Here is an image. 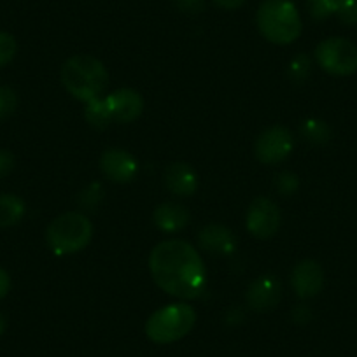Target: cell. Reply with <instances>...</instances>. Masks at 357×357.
<instances>
[{"label":"cell","mask_w":357,"mask_h":357,"mask_svg":"<svg viewBox=\"0 0 357 357\" xmlns=\"http://www.w3.org/2000/svg\"><path fill=\"white\" fill-rule=\"evenodd\" d=\"M154 282L165 293L183 300H195L205 291L207 272L197 249L184 240H165L149 256Z\"/></svg>","instance_id":"cell-1"},{"label":"cell","mask_w":357,"mask_h":357,"mask_svg":"<svg viewBox=\"0 0 357 357\" xmlns=\"http://www.w3.org/2000/svg\"><path fill=\"white\" fill-rule=\"evenodd\" d=\"M61 84L79 102L97 100L109 84V74L100 60L89 54H75L61 67Z\"/></svg>","instance_id":"cell-2"},{"label":"cell","mask_w":357,"mask_h":357,"mask_svg":"<svg viewBox=\"0 0 357 357\" xmlns=\"http://www.w3.org/2000/svg\"><path fill=\"white\" fill-rule=\"evenodd\" d=\"M256 22L261 36L279 46L294 43L303 30L300 11L291 0H264L257 9Z\"/></svg>","instance_id":"cell-3"},{"label":"cell","mask_w":357,"mask_h":357,"mask_svg":"<svg viewBox=\"0 0 357 357\" xmlns=\"http://www.w3.org/2000/svg\"><path fill=\"white\" fill-rule=\"evenodd\" d=\"M93 236V225L81 212H67L58 215L47 226L46 240L50 249L58 256L75 254L88 247Z\"/></svg>","instance_id":"cell-4"},{"label":"cell","mask_w":357,"mask_h":357,"mask_svg":"<svg viewBox=\"0 0 357 357\" xmlns=\"http://www.w3.org/2000/svg\"><path fill=\"white\" fill-rule=\"evenodd\" d=\"M197 312L188 303H170L154 312L146 322V335L151 342L168 345L178 342L193 329Z\"/></svg>","instance_id":"cell-5"},{"label":"cell","mask_w":357,"mask_h":357,"mask_svg":"<svg viewBox=\"0 0 357 357\" xmlns=\"http://www.w3.org/2000/svg\"><path fill=\"white\" fill-rule=\"evenodd\" d=\"M322 70L331 75H352L357 72V46L343 37H329L315 50Z\"/></svg>","instance_id":"cell-6"},{"label":"cell","mask_w":357,"mask_h":357,"mask_svg":"<svg viewBox=\"0 0 357 357\" xmlns=\"http://www.w3.org/2000/svg\"><path fill=\"white\" fill-rule=\"evenodd\" d=\"M293 135L284 126H270L256 140L254 153L264 165H277L293 153Z\"/></svg>","instance_id":"cell-7"},{"label":"cell","mask_w":357,"mask_h":357,"mask_svg":"<svg viewBox=\"0 0 357 357\" xmlns=\"http://www.w3.org/2000/svg\"><path fill=\"white\" fill-rule=\"evenodd\" d=\"M245 226L254 238H272L280 228V211L275 202L263 197L256 198L247 211Z\"/></svg>","instance_id":"cell-8"},{"label":"cell","mask_w":357,"mask_h":357,"mask_svg":"<svg viewBox=\"0 0 357 357\" xmlns=\"http://www.w3.org/2000/svg\"><path fill=\"white\" fill-rule=\"evenodd\" d=\"M104 100L112 121L123 123V125L135 121L144 111L142 97L132 88L116 89V91L109 93Z\"/></svg>","instance_id":"cell-9"},{"label":"cell","mask_w":357,"mask_h":357,"mask_svg":"<svg viewBox=\"0 0 357 357\" xmlns=\"http://www.w3.org/2000/svg\"><path fill=\"white\" fill-rule=\"evenodd\" d=\"M100 170L104 172L105 177L111 178L112 183L125 184L135 178L137 172H139V163L128 151L111 147L102 154Z\"/></svg>","instance_id":"cell-10"},{"label":"cell","mask_w":357,"mask_h":357,"mask_svg":"<svg viewBox=\"0 0 357 357\" xmlns=\"http://www.w3.org/2000/svg\"><path fill=\"white\" fill-rule=\"evenodd\" d=\"M291 284L301 300L317 296L324 286V272L322 266L314 259H303L293 268Z\"/></svg>","instance_id":"cell-11"},{"label":"cell","mask_w":357,"mask_h":357,"mask_svg":"<svg viewBox=\"0 0 357 357\" xmlns=\"http://www.w3.org/2000/svg\"><path fill=\"white\" fill-rule=\"evenodd\" d=\"M280 294H282V287H280L279 279L273 275H263L257 277L250 284L245 293V301L252 310L266 312L279 305Z\"/></svg>","instance_id":"cell-12"},{"label":"cell","mask_w":357,"mask_h":357,"mask_svg":"<svg viewBox=\"0 0 357 357\" xmlns=\"http://www.w3.org/2000/svg\"><path fill=\"white\" fill-rule=\"evenodd\" d=\"M165 188L177 197H191L198 188V175L184 161H175L165 168Z\"/></svg>","instance_id":"cell-13"},{"label":"cell","mask_w":357,"mask_h":357,"mask_svg":"<svg viewBox=\"0 0 357 357\" xmlns=\"http://www.w3.org/2000/svg\"><path fill=\"white\" fill-rule=\"evenodd\" d=\"M198 242L202 249L218 256H228L236 249V238L233 231L221 225H208L202 228V231L198 233Z\"/></svg>","instance_id":"cell-14"},{"label":"cell","mask_w":357,"mask_h":357,"mask_svg":"<svg viewBox=\"0 0 357 357\" xmlns=\"http://www.w3.org/2000/svg\"><path fill=\"white\" fill-rule=\"evenodd\" d=\"M153 221L161 231L177 233L186 228L188 222H190V211L184 205L175 204V202H165L156 207Z\"/></svg>","instance_id":"cell-15"},{"label":"cell","mask_w":357,"mask_h":357,"mask_svg":"<svg viewBox=\"0 0 357 357\" xmlns=\"http://www.w3.org/2000/svg\"><path fill=\"white\" fill-rule=\"evenodd\" d=\"M25 202L11 193L0 195V228L18 225L25 215Z\"/></svg>","instance_id":"cell-16"},{"label":"cell","mask_w":357,"mask_h":357,"mask_svg":"<svg viewBox=\"0 0 357 357\" xmlns=\"http://www.w3.org/2000/svg\"><path fill=\"white\" fill-rule=\"evenodd\" d=\"M300 133L303 135L305 140H308L310 144H315V146L328 144L333 137L331 128H329L328 123L317 118L305 119L300 126Z\"/></svg>","instance_id":"cell-17"},{"label":"cell","mask_w":357,"mask_h":357,"mask_svg":"<svg viewBox=\"0 0 357 357\" xmlns=\"http://www.w3.org/2000/svg\"><path fill=\"white\" fill-rule=\"evenodd\" d=\"M84 116H86V121L97 130H105L112 121L107 105H105V100H102V98L88 102V104H86Z\"/></svg>","instance_id":"cell-18"},{"label":"cell","mask_w":357,"mask_h":357,"mask_svg":"<svg viewBox=\"0 0 357 357\" xmlns=\"http://www.w3.org/2000/svg\"><path fill=\"white\" fill-rule=\"evenodd\" d=\"M312 70V61L307 54H298L291 60L289 68H287V74L293 79L294 82H303L307 81L308 75H310Z\"/></svg>","instance_id":"cell-19"},{"label":"cell","mask_w":357,"mask_h":357,"mask_svg":"<svg viewBox=\"0 0 357 357\" xmlns=\"http://www.w3.org/2000/svg\"><path fill=\"white\" fill-rule=\"evenodd\" d=\"M307 11L317 22L328 20L335 15L336 0H307Z\"/></svg>","instance_id":"cell-20"},{"label":"cell","mask_w":357,"mask_h":357,"mask_svg":"<svg viewBox=\"0 0 357 357\" xmlns=\"http://www.w3.org/2000/svg\"><path fill=\"white\" fill-rule=\"evenodd\" d=\"M343 25L357 26V0H336V11Z\"/></svg>","instance_id":"cell-21"},{"label":"cell","mask_w":357,"mask_h":357,"mask_svg":"<svg viewBox=\"0 0 357 357\" xmlns=\"http://www.w3.org/2000/svg\"><path fill=\"white\" fill-rule=\"evenodd\" d=\"M16 53H18V43L15 37L8 32H0V67L11 63Z\"/></svg>","instance_id":"cell-22"},{"label":"cell","mask_w":357,"mask_h":357,"mask_svg":"<svg viewBox=\"0 0 357 357\" xmlns=\"http://www.w3.org/2000/svg\"><path fill=\"white\" fill-rule=\"evenodd\" d=\"M18 107V95L9 86H0V119H6Z\"/></svg>","instance_id":"cell-23"},{"label":"cell","mask_w":357,"mask_h":357,"mask_svg":"<svg viewBox=\"0 0 357 357\" xmlns=\"http://www.w3.org/2000/svg\"><path fill=\"white\" fill-rule=\"evenodd\" d=\"M275 188L280 195L287 197V195H294L300 188V178H298L296 174L286 170L280 172V174L275 175Z\"/></svg>","instance_id":"cell-24"},{"label":"cell","mask_w":357,"mask_h":357,"mask_svg":"<svg viewBox=\"0 0 357 357\" xmlns=\"http://www.w3.org/2000/svg\"><path fill=\"white\" fill-rule=\"evenodd\" d=\"M102 193H104V191H102L100 184H91V186H88L81 195H79V204L84 205L86 208H95L98 205Z\"/></svg>","instance_id":"cell-25"},{"label":"cell","mask_w":357,"mask_h":357,"mask_svg":"<svg viewBox=\"0 0 357 357\" xmlns=\"http://www.w3.org/2000/svg\"><path fill=\"white\" fill-rule=\"evenodd\" d=\"M175 8L188 15H198L205 9V0H174Z\"/></svg>","instance_id":"cell-26"},{"label":"cell","mask_w":357,"mask_h":357,"mask_svg":"<svg viewBox=\"0 0 357 357\" xmlns=\"http://www.w3.org/2000/svg\"><path fill=\"white\" fill-rule=\"evenodd\" d=\"M15 168V154L8 149H0V178L8 177Z\"/></svg>","instance_id":"cell-27"},{"label":"cell","mask_w":357,"mask_h":357,"mask_svg":"<svg viewBox=\"0 0 357 357\" xmlns=\"http://www.w3.org/2000/svg\"><path fill=\"white\" fill-rule=\"evenodd\" d=\"M293 319L296 322H300V324H303V322H308L312 319L310 308H308L307 305H298V307L293 310Z\"/></svg>","instance_id":"cell-28"},{"label":"cell","mask_w":357,"mask_h":357,"mask_svg":"<svg viewBox=\"0 0 357 357\" xmlns=\"http://www.w3.org/2000/svg\"><path fill=\"white\" fill-rule=\"evenodd\" d=\"M9 291H11V277L4 268H0V300H4Z\"/></svg>","instance_id":"cell-29"},{"label":"cell","mask_w":357,"mask_h":357,"mask_svg":"<svg viewBox=\"0 0 357 357\" xmlns=\"http://www.w3.org/2000/svg\"><path fill=\"white\" fill-rule=\"evenodd\" d=\"M214 4L221 9L233 11V9H238L240 6L245 4V0H214Z\"/></svg>","instance_id":"cell-30"},{"label":"cell","mask_w":357,"mask_h":357,"mask_svg":"<svg viewBox=\"0 0 357 357\" xmlns=\"http://www.w3.org/2000/svg\"><path fill=\"white\" fill-rule=\"evenodd\" d=\"M6 329H8V321H6V315L0 314V336L4 335Z\"/></svg>","instance_id":"cell-31"}]
</instances>
